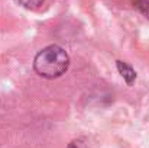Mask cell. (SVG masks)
Segmentation results:
<instances>
[{
    "mask_svg": "<svg viewBox=\"0 0 149 148\" xmlns=\"http://www.w3.org/2000/svg\"><path fill=\"white\" fill-rule=\"evenodd\" d=\"M70 67V57L65 49L59 45H48L41 49L35 60L33 68L35 71L45 79H56L65 74Z\"/></svg>",
    "mask_w": 149,
    "mask_h": 148,
    "instance_id": "cell-1",
    "label": "cell"
},
{
    "mask_svg": "<svg viewBox=\"0 0 149 148\" xmlns=\"http://www.w3.org/2000/svg\"><path fill=\"white\" fill-rule=\"evenodd\" d=\"M117 70H119L120 76L125 79V81L127 84H132L136 80V73H135V70L129 64H126L123 61H117Z\"/></svg>",
    "mask_w": 149,
    "mask_h": 148,
    "instance_id": "cell-2",
    "label": "cell"
},
{
    "mask_svg": "<svg viewBox=\"0 0 149 148\" xmlns=\"http://www.w3.org/2000/svg\"><path fill=\"white\" fill-rule=\"evenodd\" d=\"M15 1L17 4H20L22 7L29 9V10H38L45 3V0H15Z\"/></svg>",
    "mask_w": 149,
    "mask_h": 148,
    "instance_id": "cell-3",
    "label": "cell"
},
{
    "mask_svg": "<svg viewBox=\"0 0 149 148\" xmlns=\"http://www.w3.org/2000/svg\"><path fill=\"white\" fill-rule=\"evenodd\" d=\"M136 6H138V9L142 12V15L146 16L149 19V0H138V1H136Z\"/></svg>",
    "mask_w": 149,
    "mask_h": 148,
    "instance_id": "cell-4",
    "label": "cell"
},
{
    "mask_svg": "<svg viewBox=\"0 0 149 148\" xmlns=\"http://www.w3.org/2000/svg\"><path fill=\"white\" fill-rule=\"evenodd\" d=\"M68 148H87V142L83 140V138H78V140H74L70 142Z\"/></svg>",
    "mask_w": 149,
    "mask_h": 148,
    "instance_id": "cell-5",
    "label": "cell"
}]
</instances>
